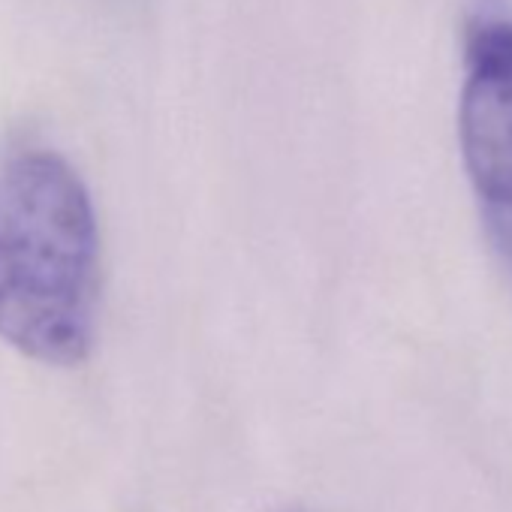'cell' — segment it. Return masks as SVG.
Here are the masks:
<instances>
[{
    "instance_id": "obj_1",
    "label": "cell",
    "mask_w": 512,
    "mask_h": 512,
    "mask_svg": "<svg viewBox=\"0 0 512 512\" xmlns=\"http://www.w3.org/2000/svg\"><path fill=\"white\" fill-rule=\"evenodd\" d=\"M100 232L91 193L55 151L0 160V338L46 365L94 347Z\"/></svg>"
},
{
    "instance_id": "obj_2",
    "label": "cell",
    "mask_w": 512,
    "mask_h": 512,
    "mask_svg": "<svg viewBox=\"0 0 512 512\" xmlns=\"http://www.w3.org/2000/svg\"><path fill=\"white\" fill-rule=\"evenodd\" d=\"M458 139L488 238L512 266V19L470 31Z\"/></svg>"
}]
</instances>
